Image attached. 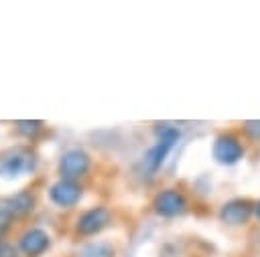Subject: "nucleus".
<instances>
[{"label": "nucleus", "instance_id": "1", "mask_svg": "<svg viewBox=\"0 0 260 257\" xmlns=\"http://www.w3.org/2000/svg\"><path fill=\"white\" fill-rule=\"evenodd\" d=\"M156 142L150 146V150L144 154V168L148 174H154L167 160L169 152L175 148V144L181 138L179 127L169 125V123H158L156 125Z\"/></svg>", "mask_w": 260, "mask_h": 257}, {"label": "nucleus", "instance_id": "2", "mask_svg": "<svg viewBox=\"0 0 260 257\" xmlns=\"http://www.w3.org/2000/svg\"><path fill=\"white\" fill-rule=\"evenodd\" d=\"M244 154H246V148H244L242 138L236 136V134H232V132H223V134H219L213 140L211 156L221 166H234V164H238L244 158Z\"/></svg>", "mask_w": 260, "mask_h": 257}, {"label": "nucleus", "instance_id": "3", "mask_svg": "<svg viewBox=\"0 0 260 257\" xmlns=\"http://www.w3.org/2000/svg\"><path fill=\"white\" fill-rule=\"evenodd\" d=\"M254 202L256 200L246 198V196L230 198L219 208V221L225 223L228 227H244V225H248L250 219L254 217Z\"/></svg>", "mask_w": 260, "mask_h": 257}, {"label": "nucleus", "instance_id": "4", "mask_svg": "<svg viewBox=\"0 0 260 257\" xmlns=\"http://www.w3.org/2000/svg\"><path fill=\"white\" fill-rule=\"evenodd\" d=\"M152 210L158 217L165 219H173V217H181L187 210V198L181 190L177 188H165L160 190L154 200H152Z\"/></svg>", "mask_w": 260, "mask_h": 257}, {"label": "nucleus", "instance_id": "5", "mask_svg": "<svg viewBox=\"0 0 260 257\" xmlns=\"http://www.w3.org/2000/svg\"><path fill=\"white\" fill-rule=\"evenodd\" d=\"M91 160L83 150H67L61 160H59V174L65 180H77L81 176H85V172L89 170Z\"/></svg>", "mask_w": 260, "mask_h": 257}, {"label": "nucleus", "instance_id": "6", "mask_svg": "<svg viewBox=\"0 0 260 257\" xmlns=\"http://www.w3.org/2000/svg\"><path fill=\"white\" fill-rule=\"evenodd\" d=\"M110 210L106 206H93L89 210H85L79 219H77V233L83 235V237H91V235H98L100 231H104L108 225H110Z\"/></svg>", "mask_w": 260, "mask_h": 257}, {"label": "nucleus", "instance_id": "7", "mask_svg": "<svg viewBox=\"0 0 260 257\" xmlns=\"http://www.w3.org/2000/svg\"><path fill=\"white\" fill-rule=\"evenodd\" d=\"M35 168V156L28 150H14L0 160V176L14 178Z\"/></svg>", "mask_w": 260, "mask_h": 257}, {"label": "nucleus", "instance_id": "8", "mask_svg": "<svg viewBox=\"0 0 260 257\" xmlns=\"http://www.w3.org/2000/svg\"><path fill=\"white\" fill-rule=\"evenodd\" d=\"M49 198L57 206H61V208H71L81 198V186L77 184V180H65V178H61V180H57L51 186Z\"/></svg>", "mask_w": 260, "mask_h": 257}, {"label": "nucleus", "instance_id": "9", "mask_svg": "<svg viewBox=\"0 0 260 257\" xmlns=\"http://www.w3.org/2000/svg\"><path fill=\"white\" fill-rule=\"evenodd\" d=\"M49 245H51V237L43 229H28L26 233H22V237L18 241L20 251L28 257H37V255L45 253L49 249Z\"/></svg>", "mask_w": 260, "mask_h": 257}, {"label": "nucleus", "instance_id": "10", "mask_svg": "<svg viewBox=\"0 0 260 257\" xmlns=\"http://www.w3.org/2000/svg\"><path fill=\"white\" fill-rule=\"evenodd\" d=\"M4 204H6V208H8L14 217H22V215H26V212L32 210V206H35V196H32L28 190H22V192H16L14 196L6 198Z\"/></svg>", "mask_w": 260, "mask_h": 257}, {"label": "nucleus", "instance_id": "11", "mask_svg": "<svg viewBox=\"0 0 260 257\" xmlns=\"http://www.w3.org/2000/svg\"><path fill=\"white\" fill-rule=\"evenodd\" d=\"M16 130H18V134H22L26 138H35L43 130V121H37V119H32V121H16Z\"/></svg>", "mask_w": 260, "mask_h": 257}, {"label": "nucleus", "instance_id": "12", "mask_svg": "<svg viewBox=\"0 0 260 257\" xmlns=\"http://www.w3.org/2000/svg\"><path fill=\"white\" fill-rule=\"evenodd\" d=\"M242 134L252 140V142H260V119H248L242 123Z\"/></svg>", "mask_w": 260, "mask_h": 257}, {"label": "nucleus", "instance_id": "13", "mask_svg": "<svg viewBox=\"0 0 260 257\" xmlns=\"http://www.w3.org/2000/svg\"><path fill=\"white\" fill-rule=\"evenodd\" d=\"M12 219H14V215L6 208V204H4V200L0 202V239H2V235L10 229V225H12ZM2 243V241H0Z\"/></svg>", "mask_w": 260, "mask_h": 257}, {"label": "nucleus", "instance_id": "14", "mask_svg": "<svg viewBox=\"0 0 260 257\" xmlns=\"http://www.w3.org/2000/svg\"><path fill=\"white\" fill-rule=\"evenodd\" d=\"M0 257H16L14 247H10L8 243H0Z\"/></svg>", "mask_w": 260, "mask_h": 257}, {"label": "nucleus", "instance_id": "15", "mask_svg": "<svg viewBox=\"0 0 260 257\" xmlns=\"http://www.w3.org/2000/svg\"><path fill=\"white\" fill-rule=\"evenodd\" d=\"M254 217H256V221H260V198L254 202Z\"/></svg>", "mask_w": 260, "mask_h": 257}]
</instances>
